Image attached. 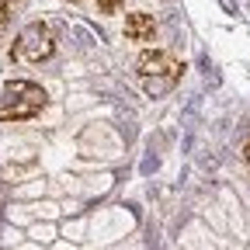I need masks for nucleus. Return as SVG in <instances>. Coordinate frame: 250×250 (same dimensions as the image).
Returning a JSON list of instances; mask_svg holds the SVG:
<instances>
[{"instance_id":"f257e3e1","label":"nucleus","mask_w":250,"mask_h":250,"mask_svg":"<svg viewBox=\"0 0 250 250\" xmlns=\"http://www.w3.org/2000/svg\"><path fill=\"white\" fill-rule=\"evenodd\" d=\"M49 104V94L31 80H11L0 90V122H28Z\"/></svg>"},{"instance_id":"f03ea898","label":"nucleus","mask_w":250,"mask_h":250,"mask_svg":"<svg viewBox=\"0 0 250 250\" xmlns=\"http://www.w3.org/2000/svg\"><path fill=\"white\" fill-rule=\"evenodd\" d=\"M136 73L146 80L149 90H164V87H174V83L181 80L184 62H181L177 56L164 52V49H146V52H139V59H136Z\"/></svg>"},{"instance_id":"7ed1b4c3","label":"nucleus","mask_w":250,"mask_h":250,"mask_svg":"<svg viewBox=\"0 0 250 250\" xmlns=\"http://www.w3.org/2000/svg\"><path fill=\"white\" fill-rule=\"evenodd\" d=\"M52 52H56V35L45 21H31L21 28V35L14 42V56L21 62H45L52 59Z\"/></svg>"},{"instance_id":"20e7f679","label":"nucleus","mask_w":250,"mask_h":250,"mask_svg":"<svg viewBox=\"0 0 250 250\" xmlns=\"http://www.w3.org/2000/svg\"><path fill=\"white\" fill-rule=\"evenodd\" d=\"M153 35H156V21H153V14L136 11V14L125 18V39H129V42H149Z\"/></svg>"},{"instance_id":"39448f33","label":"nucleus","mask_w":250,"mask_h":250,"mask_svg":"<svg viewBox=\"0 0 250 250\" xmlns=\"http://www.w3.org/2000/svg\"><path fill=\"white\" fill-rule=\"evenodd\" d=\"M7 28V0H0V31Z\"/></svg>"},{"instance_id":"423d86ee","label":"nucleus","mask_w":250,"mask_h":250,"mask_svg":"<svg viewBox=\"0 0 250 250\" xmlns=\"http://www.w3.org/2000/svg\"><path fill=\"white\" fill-rule=\"evenodd\" d=\"M115 7H118V0H101V11H104V14H111Z\"/></svg>"},{"instance_id":"0eeeda50","label":"nucleus","mask_w":250,"mask_h":250,"mask_svg":"<svg viewBox=\"0 0 250 250\" xmlns=\"http://www.w3.org/2000/svg\"><path fill=\"white\" fill-rule=\"evenodd\" d=\"M243 160H247V167H250V139H247V146H243Z\"/></svg>"},{"instance_id":"6e6552de","label":"nucleus","mask_w":250,"mask_h":250,"mask_svg":"<svg viewBox=\"0 0 250 250\" xmlns=\"http://www.w3.org/2000/svg\"><path fill=\"white\" fill-rule=\"evenodd\" d=\"M70 4H80V0H70Z\"/></svg>"}]
</instances>
